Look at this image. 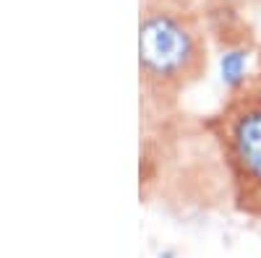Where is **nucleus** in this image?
<instances>
[{
  "label": "nucleus",
  "mask_w": 261,
  "mask_h": 258,
  "mask_svg": "<svg viewBox=\"0 0 261 258\" xmlns=\"http://www.w3.org/2000/svg\"><path fill=\"white\" fill-rule=\"evenodd\" d=\"M139 71L144 92L172 102L206 71V42L191 0H141Z\"/></svg>",
  "instance_id": "obj_1"
},
{
  "label": "nucleus",
  "mask_w": 261,
  "mask_h": 258,
  "mask_svg": "<svg viewBox=\"0 0 261 258\" xmlns=\"http://www.w3.org/2000/svg\"><path fill=\"white\" fill-rule=\"evenodd\" d=\"M227 146L238 175L261 188V102L243 107L232 118Z\"/></svg>",
  "instance_id": "obj_2"
},
{
  "label": "nucleus",
  "mask_w": 261,
  "mask_h": 258,
  "mask_svg": "<svg viewBox=\"0 0 261 258\" xmlns=\"http://www.w3.org/2000/svg\"><path fill=\"white\" fill-rule=\"evenodd\" d=\"M246 76V52L243 50H232L227 55H222V78L227 86H235L243 81Z\"/></svg>",
  "instance_id": "obj_3"
}]
</instances>
